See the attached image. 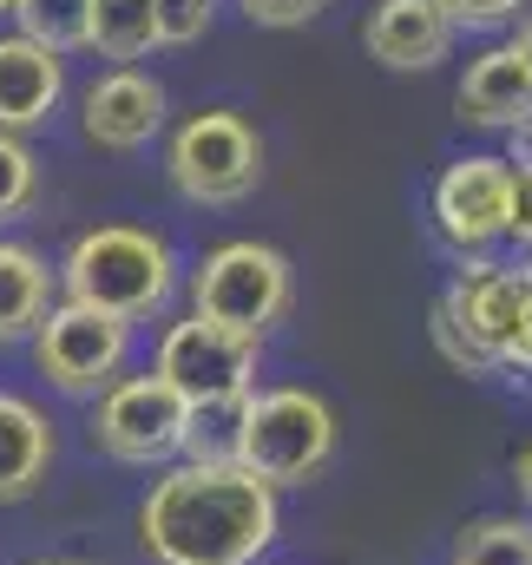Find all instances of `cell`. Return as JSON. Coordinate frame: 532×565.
Returning a JSON list of instances; mask_svg holds the SVG:
<instances>
[{
	"mask_svg": "<svg viewBox=\"0 0 532 565\" xmlns=\"http://www.w3.org/2000/svg\"><path fill=\"white\" fill-rule=\"evenodd\" d=\"M276 493L244 467L171 460L138 507V546L151 565H257L276 546Z\"/></svg>",
	"mask_w": 532,
	"mask_h": 565,
	"instance_id": "6da1fadb",
	"label": "cell"
},
{
	"mask_svg": "<svg viewBox=\"0 0 532 565\" xmlns=\"http://www.w3.org/2000/svg\"><path fill=\"white\" fill-rule=\"evenodd\" d=\"M66 302H86L99 316H119V322H145L171 302L178 289V257L158 231L145 224H99V231H79L66 264L53 270Z\"/></svg>",
	"mask_w": 532,
	"mask_h": 565,
	"instance_id": "7a4b0ae2",
	"label": "cell"
},
{
	"mask_svg": "<svg viewBox=\"0 0 532 565\" xmlns=\"http://www.w3.org/2000/svg\"><path fill=\"white\" fill-rule=\"evenodd\" d=\"M336 454V408L316 388H251L244 408V454L237 467L269 493L309 487Z\"/></svg>",
	"mask_w": 532,
	"mask_h": 565,
	"instance_id": "3957f363",
	"label": "cell"
},
{
	"mask_svg": "<svg viewBox=\"0 0 532 565\" xmlns=\"http://www.w3.org/2000/svg\"><path fill=\"white\" fill-rule=\"evenodd\" d=\"M184 289H191V316L264 342L269 329L289 316L296 277H289V257H283V250H269L257 237H237V244H217V250L191 270Z\"/></svg>",
	"mask_w": 532,
	"mask_h": 565,
	"instance_id": "277c9868",
	"label": "cell"
},
{
	"mask_svg": "<svg viewBox=\"0 0 532 565\" xmlns=\"http://www.w3.org/2000/svg\"><path fill=\"white\" fill-rule=\"evenodd\" d=\"M26 342H33V369L60 395H79V402H99L132 362V322L99 316L86 302H66V296L40 316V329Z\"/></svg>",
	"mask_w": 532,
	"mask_h": 565,
	"instance_id": "5b68a950",
	"label": "cell"
},
{
	"mask_svg": "<svg viewBox=\"0 0 532 565\" xmlns=\"http://www.w3.org/2000/svg\"><path fill=\"white\" fill-rule=\"evenodd\" d=\"M164 171H171L178 198H191V204H237L264 178V139L244 113L211 106V113H191L171 132Z\"/></svg>",
	"mask_w": 532,
	"mask_h": 565,
	"instance_id": "8992f818",
	"label": "cell"
},
{
	"mask_svg": "<svg viewBox=\"0 0 532 565\" xmlns=\"http://www.w3.org/2000/svg\"><path fill=\"white\" fill-rule=\"evenodd\" d=\"M257 362H264V342H251L237 329H217L204 316H178L158 335L151 375L178 402H217V395H251L257 388Z\"/></svg>",
	"mask_w": 532,
	"mask_h": 565,
	"instance_id": "52a82bcc",
	"label": "cell"
},
{
	"mask_svg": "<svg viewBox=\"0 0 532 565\" xmlns=\"http://www.w3.org/2000/svg\"><path fill=\"white\" fill-rule=\"evenodd\" d=\"M178 434H184V402L145 369L119 375L99 408H93V447H106L126 467H171L178 460Z\"/></svg>",
	"mask_w": 532,
	"mask_h": 565,
	"instance_id": "ba28073f",
	"label": "cell"
},
{
	"mask_svg": "<svg viewBox=\"0 0 532 565\" xmlns=\"http://www.w3.org/2000/svg\"><path fill=\"white\" fill-rule=\"evenodd\" d=\"M440 309H447V322H454L480 355H493V362L532 349V302H526V289H520V277H513V264L460 257V270L447 282Z\"/></svg>",
	"mask_w": 532,
	"mask_h": 565,
	"instance_id": "9c48e42d",
	"label": "cell"
},
{
	"mask_svg": "<svg viewBox=\"0 0 532 565\" xmlns=\"http://www.w3.org/2000/svg\"><path fill=\"white\" fill-rule=\"evenodd\" d=\"M434 231L460 250V257H487L493 244H507V158L500 151H467L447 158L434 178Z\"/></svg>",
	"mask_w": 532,
	"mask_h": 565,
	"instance_id": "30bf717a",
	"label": "cell"
},
{
	"mask_svg": "<svg viewBox=\"0 0 532 565\" xmlns=\"http://www.w3.org/2000/svg\"><path fill=\"white\" fill-rule=\"evenodd\" d=\"M171 106H164V86L145 73V66H106L86 93H79V132L99 151H145V145L164 132Z\"/></svg>",
	"mask_w": 532,
	"mask_h": 565,
	"instance_id": "8fae6325",
	"label": "cell"
},
{
	"mask_svg": "<svg viewBox=\"0 0 532 565\" xmlns=\"http://www.w3.org/2000/svg\"><path fill=\"white\" fill-rule=\"evenodd\" d=\"M460 26L440 13V0H375V13L362 20V46L375 66L389 73H427L454 53Z\"/></svg>",
	"mask_w": 532,
	"mask_h": 565,
	"instance_id": "7c38bea8",
	"label": "cell"
},
{
	"mask_svg": "<svg viewBox=\"0 0 532 565\" xmlns=\"http://www.w3.org/2000/svg\"><path fill=\"white\" fill-rule=\"evenodd\" d=\"M66 99V60L20 40V33H0V132L26 139L40 132Z\"/></svg>",
	"mask_w": 532,
	"mask_h": 565,
	"instance_id": "4fadbf2b",
	"label": "cell"
},
{
	"mask_svg": "<svg viewBox=\"0 0 532 565\" xmlns=\"http://www.w3.org/2000/svg\"><path fill=\"white\" fill-rule=\"evenodd\" d=\"M454 106H460V126H480V132H513L526 119L532 79H526V66H520V53H513V40H493V46H480L467 60Z\"/></svg>",
	"mask_w": 532,
	"mask_h": 565,
	"instance_id": "5bb4252c",
	"label": "cell"
},
{
	"mask_svg": "<svg viewBox=\"0 0 532 565\" xmlns=\"http://www.w3.org/2000/svg\"><path fill=\"white\" fill-rule=\"evenodd\" d=\"M53 467V427L33 402L0 395V507L26 500Z\"/></svg>",
	"mask_w": 532,
	"mask_h": 565,
	"instance_id": "9a60e30c",
	"label": "cell"
},
{
	"mask_svg": "<svg viewBox=\"0 0 532 565\" xmlns=\"http://www.w3.org/2000/svg\"><path fill=\"white\" fill-rule=\"evenodd\" d=\"M53 302H60V282L46 270V257L33 244L0 237V342H26Z\"/></svg>",
	"mask_w": 532,
	"mask_h": 565,
	"instance_id": "2e32d148",
	"label": "cell"
},
{
	"mask_svg": "<svg viewBox=\"0 0 532 565\" xmlns=\"http://www.w3.org/2000/svg\"><path fill=\"white\" fill-rule=\"evenodd\" d=\"M244 408H251V395L184 402L178 460H184V467H237V454H244Z\"/></svg>",
	"mask_w": 532,
	"mask_h": 565,
	"instance_id": "e0dca14e",
	"label": "cell"
},
{
	"mask_svg": "<svg viewBox=\"0 0 532 565\" xmlns=\"http://www.w3.org/2000/svg\"><path fill=\"white\" fill-rule=\"evenodd\" d=\"M86 53L113 60V66H138L158 53V13L151 0H93L86 7Z\"/></svg>",
	"mask_w": 532,
	"mask_h": 565,
	"instance_id": "ac0fdd59",
	"label": "cell"
},
{
	"mask_svg": "<svg viewBox=\"0 0 532 565\" xmlns=\"http://www.w3.org/2000/svg\"><path fill=\"white\" fill-rule=\"evenodd\" d=\"M86 7H93V0H13L7 20H13L20 40H33V46L73 60V53H86Z\"/></svg>",
	"mask_w": 532,
	"mask_h": 565,
	"instance_id": "d6986e66",
	"label": "cell"
},
{
	"mask_svg": "<svg viewBox=\"0 0 532 565\" xmlns=\"http://www.w3.org/2000/svg\"><path fill=\"white\" fill-rule=\"evenodd\" d=\"M454 565H532V520L487 513L454 540Z\"/></svg>",
	"mask_w": 532,
	"mask_h": 565,
	"instance_id": "ffe728a7",
	"label": "cell"
},
{
	"mask_svg": "<svg viewBox=\"0 0 532 565\" xmlns=\"http://www.w3.org/2000/svg\"><path fill=\"white\" fill-rule=\"evenodd\" d=\"M33 198H40V158H33V145L0 132V224L20 217Z\"/></svg>",
	"mask_w": 532,
	"mask_h": 565,
	"instance_id": "44dd1931",
	"label": "cell"
},
{
	"mask_svg": "<svg viewBox=\"0 0 532 565\" xmlns=\"http://www.w3.org/2000/svg\"><path fill=\"white\" fill-rule=\"evenodd\" d=\"M151 13H158V46H191L211 33L217 0H151Z\"/></svg>",
	"mask_w": 532,
	"mask_h": 565,
	"instance_id": "7402d4cb",
	"label": "cell"
},
{
	"mask_svg": "<svg viewBox=\"0 0 532 565\" xmlns=\"http://www.w3.org/2000/svg\"><path fill=\"white\" fill-rule=\"evenodd\" d=\"M427 335H434V349H440V355H447L460 375H474V382H493V369H500V362H493V355H480V349H474V342H467V335L447 322V309H440V302H434V322H427Z\"/></svg>",
	"mask_w": 532,
	"mask_h": 565,
	"instance_id": "603a6c76",
	"label": "cell"
},
{
	"mask_svg": "<svg viewBox=\"0 0 532 565\" xmlns=\"http://www.w3.org/2000/svg\"><path fill=\"white\" fill-rule=\"evenodd\" d=\"M526 7H532V0H440V13H447L454 26H480V33H493V26H513Z\"/></svg>",
	"mask_w": 532,
	"mask_h": 565,
	"instance_id": "cb8c5ba5",
	"label": "cell"
},
{
	"mask_svg": "<svg viewBox=\"0 0 532 565\" xmlns=\"http://www.w3.org/2000/svg\"><path fill=\"white\" fill-rule=\"evenodd\" d=\"M322 7H329V0H237V13H244L251 26H276V33H283V26H309Z\"/></svg>",
	"mask_w": 532,
	"mask_h": 565,
	"instance_id": "d4e9b609",
	"label": "cell"
},
{
	"mask_svg": "<svg viewBox=\"0 0 532 565\" xmlns=\"http://www.w3.org/2000/svg\"><path fill=\"white\" fill-rule=\"evenodd\" d=\"M507 244L532 250V171L507 164Z\"/></svg>",
	"mask_w": 532,
	"mask_h": 565,
	"instance_id": "484cf974",
	"label": "cell"
},
{
	"mask_svg": "<svg viewBox=\"0 0 532 565\" xmlns=\"http://www.w3.org/2000/svg\"><path fill=\"white\" fill-rule=\"evenodd\" d=\"M500 158H507L513 171H532V113L513 126V132H507V151H500Z\"/></svg>",
	"mask_w": 532,
	"mask_h": 565,
	"instance_id": "4316f807",
	"label": "cell"
},
{
	"mask_svg": "<svg viewBox=\"0 0 532 565\" xmlns=\"http://www.w3.org/2000/svg\"><path fill=\"white\" fill-rule=\"evenodd\" d=\"M493 375H500L507 388H520V395L532 402V349H520V355H507V362H500Z\"/></svg>",
	"mask_w": 532,
	"mask_h": 565,
	"instance_id": "83f0119b",
	"label": "cell"
},
{
	"mask_svg": "<svg viewBox=\"0 0 532 565\" xmlns=\"http://www.w3.org/2000/svg\"><path fill=\"white\" fill-rule=\"evenodd\" d=\"M513 480H520V493L532 500V440L520 447V460H513Z\"/></svg>",
	"mask_w": 532,
	"mask_h": 565,
	"instance_id": "f1b7e54d",
	"label": "cell"
},
{
	"mask_svg": "<svg viewBox=\"0 0 532 565\" xmlns=\"http://www.w3.org/2000/svg\"><path fill=\"white\" fill-rule=\"evenodd\" d=\"M513 53H520V66H526V79H532V20L513 33Z\"/></svg>",
	"mask_w": 532,
	"mask_h": 565,
	"instance_id": "f546056e",
	"label": "cell"
},
{
	"mask_svg": "<svg viewBox=\"0 0 532 565\" xmlns=\"http://www.w3.org/2000/svg\"><path fill=\"white\" fill-rule=\"evenodd\" d=\"M513 277H520V289H526V302H532V250H526V264H513Z\"/></svg>",
	"mask_w": 532,
	"mask_h": 565,
	"instance_id": "4dcf8cb0",
	"label": "cell"
},
{
	"mask_svg": "<svg viewBox=\"0 0 532 565\" xmlns=\"http://www.w3.org/2000/svg\"><path fill=\"white\" fill-rule=\"evenodd\" d=\"M33 565H79V559H33Z\"/></svg>",
	"mask_w": 532,
	"mask_h": 565,
	"instance_id": "1f68e13d",
	"label": "cell"
},
{
	"mask_svg": "<svg viewBox=\"0 0 532 565\" xmlns=\"http://www.w3.org/2000/svg\"><path fill=\"white\" fill-rule=\"evenodd\" d=\"M7 13H13V0H0V20H7Z\"/></svg>",
	"mask_w": 532,
	"mask_h": 565,
	"instance_id": "d6a6232c",
	"label": "cell"
}]
</instances>
